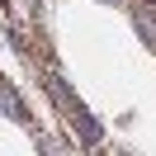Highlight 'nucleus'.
Here are the masks:
<instances>
[{
    "mask_svg": "<svg viewBox=\"0 0 156 156\" xmlns=\"http://www.w3.org/2000/svg\"><path fill=\"white\" fill-rule=\"evenodd\" d=\"M0 104L10 109V114H14V118H24V109H19V99H14V90H5V85H0Z\"/></svg>",
    "mask_w": 156,
    "mask_h": 156,
    "instance_id": "nucleus-1",
    "label": "nucleus"
}]
</instances>
